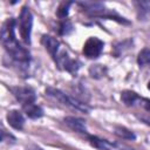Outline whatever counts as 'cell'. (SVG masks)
<instances>
[{
    "instance_id": "1",
    "label": "cell",
    "mask_w": 150,
    "mask_h": 150,
    "mask_svg": "<svg viewBox=\"0 0 150 150\" xmlns=\"http://www.w3.org/2000/svg\"><path fill=\"white\" fill-rule=\"evenodd\" d=\"M16 21L13 18H8L1 27V43L5 50L8 53L14 64L20 68L21 71H27L30 64V53L22 47L15 38Z\"/></svg>"
},
{
    "instance_id": "2",
    "label": "cell",
    "mask_w": 150,
    "mask_h": 150,
    "mask_svg": "<svg viewBox=\"0 0 150 150\" xmlns=\"http://www.w3.org/2000/svg\"><path fill=\"white\" fill-rule=\"evenodd\" d=\"M46 95L49 98H52L53 101L57 102L59 104L64 105L67 108H70L73 110H77V111H81V112H84V114H88L90 111V107L87 103L80 101L76 97H73V96L63 93L62 90H60L57 88L47 87L46 88Z\"/></svg>"
},
{
    "instance_id": "3",
    "label": "cell",
    "mask_w": 150,
    "mask_h": 150,
    "mask_svg": "<svg viewBox=\"0 0 150 150\" xmlns=\"http://www.w3.org/2000/svg\"><path fill=\"white\" fill-rule=\"evenodd\" d=\"M79 5L83 8V11L89 14L90 16H100V18H107V19H114L117 20L118 22L123 23H129L124 18H121L118 14L115 12H111L104 7L103 4L101 2H93V1H84V2H79Z\"/></svg>"
},
{
    "instance_id": "4",
    "label": "cell",
    "mask_w": 150,
    "mask_h": 150,
    "mask_svg": "<svg viewBox=\"0 0 150 150\" xmlns=\"http://www.w3.org/2000/svg\"><path fill=\"white\" fill-rule=\"evenodd\" d=\"M19 27V33L21 40L26 45H30V34H32V27H33V15L30 9L27 6H23L21 8V12L16 22Z\"/></svg>"
},
{
    "instance_id": "5",
    "label": "cell",
    "mask_w": 150,
    "mask_h": 150,
    "mask_svg": "<svg viewBox=\"0 0 150 150\" xmlns=\"http://www.w3.org/2000/svg\"><path fill=\"white\" fill-rule=\"evenodd\" d=\"M9 90L13 94V96L21 103L22 107L32 104V103H35V101H36V93L29 86L9 87Z\"/></svg>"
},
{
    "instance_id": "6",
    "label": "cell",
    "mask_w": 150,
    "mask_h": 150,
    "mask_svg": "<svg viewBox=\"0 0 150 150\" xmlns=\"http://www.w3.org/2000/svg\"><path fill=\"white\" fill-rule=\"evenodd\" d=\"M103 47H104V42L102 40H100L96 36H91L84 42L82 52L84 56H87L88 59H96L101 55Z\"/></svg>"
},
{
    "instance_id": "7",
    "label": "cell",
    "mask_w": 150,
    "mask_h": 150,
    "mask_svg": "<svg viewBox=\"0 0 150 150\" xmlns=\"http://www.w3.org/2000/svg\"><path fill=\"white\" fill-rule=\"evenodd\" d=\"M63 122L71 130L76 131L79 134H84L86 136L88 135V130H87V125H86L84 120H82L80 117H75V116H67V117H64Z\"/></svg>"
},
{
    "instance_id": "8",
    "label": "cell",
    "mask_w": 150,
    "mask_h": 150,
    "mask_svg": "<svg viewBox=\"0 0 150 150\" xmlns=\"http://www.w3.org/2000/svg\"><path fill=\"white\" fill-rule=\"evenodd\" d=\"M8 124L16 130H22L25 125V117L21 111L19 110H9L6 115Z\"/></svg>"
},
{
    "instance_id": "9",
    "label": "cell",
    "mask_w": 150,
    "mask_h": 150,
    "mask_svg": "<svg viewBox=\"0 0 150 150\" xmlns=\"http://www.w3.org/2000/svg\"><path fill=\"white\" fill-rule=\"evenodd\" d=\"M87 138H88L89 143H90L94 148H96V149H98V150H117L116 146H115V144L108 142L107 139H103V138H100V137H97V136L89 135V134L87 135Z\"/></svg>"
},
{
    "instance_id": "10",
    "label": "cell",
    "mask_w": 150,
    "mask_h": 150,
    "mask_svg": "<svg viewBox=\"0 0 150 150\" xmlns=\"http://www.w3.org/2000/svg\"><path fill=\"white\" fill-rule=\"evenodd\" d=\"M22 109H23L26 116H28V117L32 118V120L40 118V117H42L43 114H45V112H43V109H42L39 104H36V103H32V104L25 105V107H22Z\"/></svg>"
},
{
    "instance_id": "11",
    "label": "cell",
    "mask_w": 150,
    "mask_h": 150,
    "mask_svg": "<svg viewBox=\"0 0 150 150\" xmlns=\"http://www.w3.org/2000/svg\"><path fill=\"white\" fill-rule=\"evenodd\" d=\"M136 7L138 20H150V1H137Z\"/></svg>"
},
{
    "instance_id": "12",
    "label": "cell",
    "mask_w": 150,
    "mask_h": 150,
    "mask_svg": "<svg viewBox=\"0 0 150 150\" xmlns=\"http://www.w3.org/2000/svg\"><path fill=\"white\" fill-rule=\"evenodd\" d=\"M138 98H139V95L132 90H124L121 94V101L127 107H135L137 104Z\"/></svg>"
},
{
    "instance_id": "13",
    "label": "cell",
    "mask_w": 150,
    "mask_h": 150,
    "mask_svg": "<svg viewBox=\"0 0 150 150\" xmlns=\"http://www.w3.org/2000/svg\"><path fill=\"white\" fill-rule=\"evenodd\" d=\"M114 132L116 136H118L122 139H128V141H134L136 139V135L134 134V131H131L130 129L122 127V125H116L114 128Z\"/></svg>"
},
{
    "instance_id": "14",
    "label": "cell",
    "mask_w": 150,
    "mask_h": 150,
    "mask_svg": "<svg viewBox=\"0 0 150 150\" xmlns=\"http://www.w3.org/2000/svg\"><path fill=\"white\" fill-rule=\"evenodd\" d=\"M137 62L139 67H145L150 66V49L149 48H143L137 56Z\"/></svg>"
},
{
    "instance_id": "15",
    "label": "cell",
    "mask_w": 150,
    "mask_h": 150,
    "mask_svg": "<svg viewBox=\"0 0 150 150\" xmlns=\"http://www.w3.org/2000/svg\"><path fill=\"white\" fill-rule=\"evenodd\" d=\"M105 73H107V68L102 64H93L89 68V74L94 79H100V77L104 76Z\"/></svg>"
},
{
    "instance_id": "16",
    "label": "cell",
    "mask_w": 150,
    "mask_h": 150,
    "mask_svg": "<svg viewBox=\"0 0 150 150\" xmlns=\"http://www.w3.org/2000/svg\"><path fill=\"white\" fill-rule=\"evenodd\" d=\"M71 4L73 2H62L60 6H59V8H57V12H56V14H57V16L60 18V19H66L67 16H68V14H69V7L71 6Z\"/></svg>"
},
{
    "instance_id": "17",
    "label": "cell",
    "mask_w": 150,
    "mask_h": 150,
    "mask_svg": "<svg viewBox=\"0 0 150 150\" xmlns=\"http://www.w3.org/2000/svg\"><path fill=\"white\" fill-rule=\"evenodd\" d=\"M1 142L2 143H11V144L15 143V137L12 134L7 132L4 127L1 128Z\"/></svg>"
},
{
    "instance_id": "18",
    "label": "cell",
    "mask_w": 150,
    "mask_h": 150,
    "mask_svg": "<svg viewBox=\"0 0 150 150\" xmlns=\"http://www.w3.org/2000/svg\"><path fill=\"white\" fill-rule=\"evenodd\" d=\"M71 30H73V26H71V23H70L69 21H64V22H62V23L60 25L59 32H60L61 35H67V34H69Z\"/></svg>"
},
{
    "instance_id": "19",
    "label": "cell",
    "mask_w": 150,
    "mask_h": 150,
    "mask_svg": "<svg viewBox=\"0 0 150 150\" xmlns=\"http://www.w3.org/2000/svg\"><path fill=\"white\" fill-rule=\"evenodd\" d=\"M138 107H142L144 110H146L148 112H150V98H145V97H142L139 96L138 101H137V104Z\"/></svg>"
},
{
    "instance_id": "20",
    "label": "cell",
    "mask_w": 150,
    "mask_h": 150,
    "mask_svg": "<svg viewBox=\"0 0 150 150\" xmlns=\"http://www.w3.org/2000/svg\"><path fill=\"white\" fill-rule=\"evenodd\" d=\"M114 144H115L117 150H135V149H132V148H130L125 144H122V143H114Z\"/></svg>"
},
{
    "instance_id": "21",
    "label": "cell",
    "mask_w": 150,
    "mask_h": 150,
    "mask_svg": "<svg viewBox=\"0 0 150 150\" xmlns=\"http://www.w3.org/2000/svg\"><path fill=\"white\" fill-rule=\"evenodd\" d=\"M144 123H146V124H149L150 125V117H146V116H142V117H139Z\"/></svg>"
},
{
    "instance_id": "22",
    "label": "cell",
    "mask_w": 150,
    "mask_h": 150,
    "mask_svg": "<svg viewBox=\"0 0 150 150\" xmlns=\"http://www.w3.org/2000/svg\"><path fill=\"white\" fill-rule=\"evenodd\" d=\"M148 89H149V90H150V81H149V82H148Z\"/></svg>"
}]
</instances>
